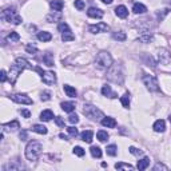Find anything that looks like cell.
<instances>
[{
	"label": "cell",
	"mask_w": 171,
	"mask_h": 171,
	"mask_svg": "<svg viewBox=\"0 0 171 171\" xmlns=\"http://www.w3.org/2000/svg\"><path fill=\"white\" fill-rule=\"evenodd\" d=\"M90 151H91V155L94 158H102V150H100V147L92 146L91 149H90Z\"/></svg>",
	"instance_id": "f546056e"
},
{
	"label": "cell",
	"mask_w": 171,
	"mask_h": 171,
	"mask_svg": "<svg viewBox=\"0 0 171 171\" xmlns=\"http://www.w3.org/2000/svg\"><path fill=\"white\" fill-rule=\"evenodd\" d=\"M20 114H22L24 118H29V116H31V112H29L28 110H20Z\"/></svg>",
	"instance_id": "681fc988"
},
{
	"label": "cell",
	"mask_w": 171,
	"mask_h": 171,
	"mask_svg": "<svg viewBox=\"0 0 171 171\" xmlns=\"http://www.w3.org/2000/svg\"><path fill=\"white\" fill-rule=\"evenodd\" d=\"M68 122H70V123H72V125H76V123L79 122L78 115H76V114H75V115H74V114H71V115L68 116Z\"/></svg>",
	"instance_id": "f6af8a7d"
},
{
	"label": "cell",
	"mask_w": 171,
	"mask_h": 171,
	"mask_svg": "<svg viewBox=\"0 0 171 171\" xmlns=\"http://www.w3.org/2000/svg\"><path fill=\"white\" fill-rule=\"evenodd\" d=\"M3 127H9V128H12V130H18V128H20V123L18 120H12V122H9V123H4Z\"/></svg>",
	"instance_id": "74e56055"
},
{
	"label": "cell",
	"mask_w": 171,
	"mask_h": 171,
	"mask_svg": "<svg viewBox=\"0 0 171 171\" xmlns=\"http://www.w3.org/2000/svg\"><path fill=\"white\" fill-rule=\"evenodd\" d=\"M60 139H64V140H68V139H67V135H64V134H60Z\"/></svg>",
	"instance_id": "816d5d0a"
},
{
	"label": "cell",
	"mask_w": 171,
	"mask_h": 171,
	"mask_svg": "<svg viewBox=\"0 0 171 171\" xmlns=\"http://www.w3.org/2000/svg\"><path fill=\"white\" fill-rule=\"evenodd\" d=\"M128 151L131 152L132 155H136V156H139V155H142V154H143L142 150H138V149H135V147H132V146L128 149Z\"/></svg>",
	"instance_id": "7bdbcfd3"
},
{
	"label": "cell",
	"mask_w": 171,
	"mask_h": 171,
	"mask_svg": "<svg viewBox=\"0 0 171 171\" xmlns=\"http://www.w3.org/2000/svg\"><path fill=\"white\" fill-rule=\"evenodd\" d=\"M170 2H171V0H170Z\"/></svg>",
	"instance_id": "11a10c76"
},
{
	"label": "cell",
	"mask_w": 171,
	"mask_h": 171,
	"mask_svg": "<svg viewBox=\"0 0 171 171\" xmlns=\"http://www.w3.org/2000/svg\"><path fill=\"white\" fill-rule=\"evenodd\" d=\"M112 38L115 39V40H118V42H125L127 36H126V33H125V32H120V31L118 32V31H116V32H114V33H112Z\"/></svg>",
	"instance_id": "1f68e13d"
},
{
	"label": "cell",
	"mask_w": 171,
	"mask_h": 171,
	"mask_svg": "<svg viewBox=\"0 0 171 171\" xmlns=\"http://www.w3.org/2000/svg\"><path fill=\"white\" fill-rule=\"evenodd\" d=\"M58 29L62 32V40L63 42H72V40H75V36H74V33L71 32V29H70V27L66 22L60 23V24L58 26Z\"/></svg>",
	"instance_id": "8992f818"
},
{
	"label": "cell",
	"mask_w": 171,
	"mask_h": 171,
	"mask_svg": "<svg viewBox=\"0 0 171 171\" xmlns=\"http://www.w3.org/2000/svg\"><path fill=\"white\" fill-rule=\"evenodd\" d=\"M152 128H154V131H156V132H163L166 130V122L163 119H158L154 123Z\"/></svg>",
	"instance_id": "5bb4252c"
},
{
	"label": "cell",
	"mask_w": 171,
	"mask_h": 171,
	"mask_svg": "<svg viewBox=\"0 0 171 171\" xmlns=\"http://www.w3.org/2000/svg\"><path fill=\"white\" fill-rule=\"evenodd\" d=\"M115 13L118 18H122V19H126L128 16V9L126 8L125 5H118L115 8Z\"/></svg>",
	"instance_id": "4fadbf2b"
},
{
	"label": "cell",
	"mask_w": 171,
	"mask_h": 171,
	"mask_svg": "<svg viewBox=\"0 0 171 171\" xmlns=\"http://www.w3.org/2000/svg\"><path fill=\"white\" fill-rule=\"evenodd\" d=\"M5 80H7V74H5L4 70H2V71H0V82L4 83Z\"/></svg>",
	"instance_id": "c3c4849f"
},
{
	"label": "cell",
	"mask_w": 171,
	"mask_h": 171,
	"mask_svg": "<svg viewBox=\"0 0 171 171\" xmlns=\"http://www.w3.org/2000/svg\"><path fill=\"white\" fill-rule=\"evenodd\" d=\"M38 39L40 42H50L52 39V35L47 31H42V32H38Z\"/></svg>",
	"instance_id": "7402d4cb"
},
{
	"label": "cell",
	"mask_w": 171,
	"mask_h": 171,
	"mask_svg": "<svg viewBox=\"0 0 171 171\" xmlns=\"http://www.w3.org/2000/svg\"><path fill=\"white\" fill-rule=\"evenodd\" d=\"M9 99H12L16 103H22V104H32L33 103V100L26 94H12L9 95Z\"/></svg>",
	"instance_id": "ba28073f"
},
{
	"label": "cell",
	"mask_w": 171,
	"mask_h": 171,
	"mask_svg": "<svg viewBox=\"0 0 171 171\" xmlns=\"http://www.w3.org/2000/svg\"><path fill=\"white\" fill-rule=\"evenodd\" d=\"M142 80H143V83H145V86L147 87L149 91H152V92L159 91V84H158V80H156L155 76L145 74V75L142 76Z\"/></svg>",
	"instance_id": "5b68a950"
},
{
	"label": "cell",
	"mask_w": 171,
	"mask_h": 171,
	"mask_svg": "<svg viewBox=\"0 0 171 171\" xmlns=\"http://www.w3.org/2000/svg\"><path fill=\"white\" fill-rule=\"evenodd\" d=\"M92 136H94V132L91 131V130H84V131L80 134V138H82V140L86 143H91Z\"/></svg>",
	"instance_id": "2e32d148"
},
{
	"label": "cell",
	"mask_w": 171,
	"mask_h": 171,
	"mask_svg": "<svg viewBox=\"0 0 171 171\" xmlns=\"http://www.w3.org/2000/svg\"><path fill=\"white\" fill-rule=\"evenodd\" d=\"M22 169H24V166L15 165V163H11V162H9L7 166H4V170H13V171H16V170H22Z\"/></svg>",
	"instance_id": "8d00e7d4"
},
{
	"label": "cell",
	"mask_w": 171,
	"mask_h": 171,
	"mask_svg": "<svg viewBox=\"0 0 171 171\" xmlns=\"http://www.w3.org/2000/svg\"><path fill=\"white\" fill-rule=\"evenodd\" d=\"M83 114H84L87 118L91 119V120H99V119L104 118L103 112L100 111L99 108H96L95 106H92V104H84V108H83Z\"/></svg>",
	"instance_id": "277c9868"
},
{
	"label": "cell",
	"mask_w": 171,
	"mask_h": 171,
	"mask_svg": "<svg viewBox=\"0 0 171 171\" xmlns=\"http://www.w3.org/2000/svg\"><path fill=\"white\" fill-rule=\"evenodd\" d=\"M20 139H22V140H27V131L23 130V131L20 132Z\"/></svg>",
	"instance_id": "f907efd6"
},
{
	"label": "cell",
	"mask_w": 171,
	"mask_h": 171,
	"mask_svg": "<svg viewBox=\"0 0 171 171\" xmlns=\"http://www.w3.org/2000/svg\"><path fill=\"white\" fill-rule=\"evenodd\" d=\"M32 131L36 134H40V135H46L47 134V127L43 125H33L32 126Z\"/></svg>",
	"instance_id": "603a6c76"
},
{
	"label": "cell",
	"mask_w": 171,
	"mask_h": 171,
	"mask_svg": "<svg viewBox=\"0 0 171 171\" xmlns=\"http://www.w3.org/2000/svg\"><path fill=\"white\" fill-rule=\"evenodd\" d=\"M63 90H64V92L67 94V96H70V98H76V95H78V91H76L74 87L68 86V84L63 86Z\"/></svg>",
	"instance_id": "ffe728a7"
},
{
	"label": "cell",
	"mask_w": 171,
	"mask_h": 171,
	"mask_svg": "<svg viewBox=\"0 0 171 171\" xmlns=\"http://www.w3.org/2000/svg\"><path fill=\"white\" fill-rule=\"evenodd\" d=\"M0 18H2V20H4V22L13 23V24H16V26L22 23V18L18 15V12H16V9L13 8V7L3 9L2 13H0Z\"/></svg>",
	"instance_id": "3957f363"
},
{
	"label": "cell",
	"mask_w": 171,
	"mask_h": 171,
	"mask_svg": "<svg viewBox=\"0 0 171 171\" xmlns=\"http://www.w3.org/2000/svg\"><path fill=\"white\" fill-rule=\"evenodd\" d=\"M158 58H159V62L163 63V64H167V63L171 60V53L167 51V50H160L159 53H158Z\"/></svg>",
	"instance_id": "8fae6325"
},
{
	"label": "cell",
	"mask_w": 171,
	"mask_h": 171,
	"mask_svg": "<svg viewBox=\"0 0 171 171\" xmlns=\"http://www.w3.org/2000/svg\"><path fill=\"white\" fill-rule=\"evenodd\" d=\"M102 94L104 96H108V98H116V94L115 92H112V90H111V86H108V84H104L102 87Z\"/></svg>",
	"instance_id": "d6986e66"
},
{
	"label": "cell",
	"mask_w": 171,
	"mask_h": 171,
	"mask_svg": "<svg viewBox=\"0 0 171 171\" xmlns=\"http://www.w3.org/2000/svg\"><path fill=\"white\" fill-rule=\"evenodd\" d=\"M149 165H150V158H143L138 160V166L136 167H138V170H146Z\"/></svg>",
	"instance_id": "484cf974"
},
{
	"label": "cell",
	"mask_w": 171,
	"mask_h": 171,
	"mask_svg": "<svg viewBox=\"0 0 171 171\" xmlns=\"http://www.w3.org/2000/svg\"><path fill=\"white\" fill-rule=\"evenodd\" d=\"M96 138H98L99 142H106V140L108 139V134H107V131L100 130V131H98V134H96Z\"/></svg>",
	"instance_id": "836d02e7"
},
{
	"label": "cell",
	"mask_w": 171,
	"mask_h": 171,
	"mask_svg": "<svg viewBox=\"0 0 171 171\" xmlns=\"http://www.w3.org/2000/svg\"><path fill=\"white\" fill-rule=\"evenodd\" d=\"M42 150H43L42 145L39 142H36V140H32L26 147V158L28 160H31V162H35L42 155Z\"/></svg>",
	"instance_id": "6da1fadb"
},
{
	"label": "cell",
	"mask_w": 171,
	"mask_h": 171,
	"mask_svg": "<svg viewBox=\"0 0 171 171\" xmlns=\"http://www.w3.org/2000/svg\"><path fill=\"white\" fill-rule=\"evenodd\" d=\"M132 11L135 13H145V12H147V8H146V5L142 4V3H135L132 7Z\"/></svg>",
	"instance_id": "d4e9b609"
},
{
	"label": "cell",
	"mask_w": 171,
	"mask_h": 171,
	"mask_svg": "<svg viewBox=\"0 0 171 171\" xmlns=\"http://www.w3.org/2000/svg\"><path fill=\"white\" fill-rule=\"evenodd\" d=\"M55 122H56V125H58L59 127H64V120L60 118V116H56V118H55Z\"/></svg>",
	"instance_id": "bcb514c9"
},
{
	"label": "cell",
	"mask_w": 171,
	"mask_h": 171,
	"mask_svg": "<svg viewBox=\"0 0 171 171\" xmlns=\"http://www.w3.org/2000/svg\"><path fill=\"white\" fill-rule=\"evenodd\" d=\"M67 131H68V134L71 136H74V138H76V136H78V128H76V127H74V126H71V127H68V128H67Z\"/></svg>",
	"instance_id": "ab89813d"
},
{
	"label": "cell",
	"mask_w": 171,
	"mask_h": 171,
	"mask_svg": "<svg viewBox=\"0 0 171 171\" xmlns=\"http://www.w3.org/2000/svg\"><path fill=\"white\" fill-rule=\"evenodd\" d=\"M106 151L110 156H115L116 154H118V147H116L115 145H110V146H107Z\"/></svg>",
	"instance_id": "d6a6232c"
},
{
	"label": "cell",
	"mask_w": 171,
	"mask_h": 171,
	"mask_svg": "<svg viewBox=\"0 0 171 171\" xmlns=\"http://www.w3.org/2000/svg\"><path fill=\"white\" fill-rule=\"evenodd\" d=\"M43 63L48 67H52L53 66V56L51 53H44V56H43Z\"/></svg>",
	"instance_id": "83f0119b"
},
{
	"label": "cell",
	"mask_w": 171,
	"mask_h": 171,
	"mask_svg": "<svg viewBox=\"0 0 171 171\" xmlns=\"http://www.w3.org/2000/svg\"><path fill=\"white\" fill-rule=\"evenodd\" d=\"M169 120H170V123H171V116H170V118H169Z\"/></svg>",
	"instance_id": "db71d44e"
},
{
	"label": "cell",
	"mask_w": 171,
	"mask_h": 171,
	"mask_svg": "<svg viewBox=\"0 0 171 171\" xmlns=\"http://www.w3.org/2000/svg\"><path fill=\"white\" fill-rule=\"evenodd\" d=\"M40 99H42V100H44V102H46V100H50V99H51V96H50V92H42V96H40Z\"/></svg>",
	"instance_id": "7dc6e473"
},
{
	"label": "cell",
	"mask_w": 171,
	"mask_h": 171,
	"mask_svg": "<svg viewBox=\"0 0 171 171\" xmlns=\"http://www.w3.org/2000/svg\"><path fill=\"white\" fill-rule=\"evenodd\" d=\"M103 3H106V4H111L112 3V0H102Z\"/></svg>",
	"instance_id": "f5cc1de1"
},
{
	"label": "cell",
	"mask_w": 171,
	"mask_h": 171,
	"mask_svg": "<svg viewBox=\"0 0 171 171\" xmlns=\"http://www.w3.org/2000/svg\"><path fill=\"white\" fill-rule=\"evenodd\" d=\"M50 5H51V8L53 9V11L60 12L63 9V7H64V3H63V0H51Z\"/></svg>",
	"instance_id": "e0dca14e"
},
{
	"label": "cell",
	"mask_w": 171,
	"mask_h": 171,
	"mask_svg": "<svg viewBox=\"0 0 171 171\" xmlns=\"http://www.w3.org/2000/svg\"><path fill=\"white\" fill-rule=\"evenodd\" d=\"M43 83H46L47 86H52L56 83V74L52 71H44V74L42 75Z\"/></svg>",
	"instance_id": "9c48e42d"
},
{
	"label": "cell",
	"mask_w": 171,
	"mask_h": 171,
	"mask_svg": "<svg viewBox=\"0 0 171 171\" xmlns=\"http://www.w3.org/2000/svg\"><path fill=\"white\" fill-rule=\"evenodd\" d=\"M23 70L24 68H22L18 63H15V64H12L11 67H9V82H11L12 86L16 83V80H18L20 74L23 72Z\"/></svg>",
	"instance_id": "52a82bcc"
},
{
	"label": "cell",
	"mask_w": 171,
	"mask_h": 171,
	"mask_svg": "<svg viewBox=\"0 0 171 171\" xmlns=\"http://www.w3.org/2000/svg\"><path fill=\"white\" fill-rule=\"evenodd\" d=\"M152 170L154 171H158V170H165V171H167V170H169V167L165 166L163 163H156V165L152 167Z\"/></svg>",
	"instance_id": "b9f144b4"
},
{
	"label": "cell",
	"mask_w": 171,
	"mask_h": 171,
	"mask_svg": "<svg viewBox=\"0 0 171 171\" xmlns=\"http://www.w3.org/2000/svg\"><path fill=\"white\" fill-rule=\"evenodd\" d=\"M60 106H62L63 111H66V112H72L75 110V103H72V102H63Z\"/></svg>",
	"instance_id": "cb8c5ba5"
},
{
	"label": "cell",
	"mask_w": 171,
	"mask_h": 171,
	"mask_svg": "<svg viewBox=\"0 0 171 171\" xmlns=\"http://www.w3.org/2000/svg\"><path fill=\"white\" fill-rule=\"evenodd\" d=\"M26 51L32 55V53H36V52H38V48H36L35 46H32V44H27V47H26Z\"/></svg>",
	"instance_id": "60d3db41"
},
{
	"label": "cell",
	"mask_w": 171,
	"mask_h": 171,
	"mask_svg": "<svg viewBox=\"0 0 171 171\" xmlns=\"http://www.w3.org/2000/svg\"><path fill=\"white\" fill-rule=\"evenodd\" d=\"M55 12L56 13H51V15L47 16V22H48V23H53V22H56V20L62 19V13L58 12V11H55Z\"/></svg>",
	"instance_id": "f1b7e54d"
},
{
	"label": "cell",
	"mask_w": 171,
	"mask_h": 171,
	"mask_svg": "<svg viewBox=\"0 0 171 171\" xmlns=\"http://www.w3.org/2000/svg\"><path fill=\"white\" fill-rule=\"evenodd\" d=\"M72 152L75 154V155H78V156H83L86 154V151L82 149L80 146H76V147H74V150H72Z\"/></svg>",
	"instance_id": "f35d334b"
},
{
	"label": "cell",
	"mask_w": 171,
	"mask_h": 171,
	"mask_svg": "<svg viewBox=\"0 0 171 171\" xmlns=\"http://www.w3.org/2000/svg\"><path fill=\"white\" fill-rule=\"evenodd\" d=\"M19 39H20V35H19L18 32H15V31H12L8 36H7V42H9V43H12V42H18Z\"/></svg>",
	"instance_id": "e575fe53"
},
{
	"label": "cell",
	"mask_w": 171,
	"mask_h": 171,
	"mask_svg": "<svg viewBox=\"0 0 171 171\" xmlns=\"http://www.w3.org/2000/svg\"><path fill=\"white\" fill-rule=\"evenodd\" d=\"M88 29H90V32H91V33H98V32H107L110 29V27L107 26L106 23L100 22V23H98V24L90 26Z\"/></svg>",
	"instance_id": "30bf717a"
},
{
	"label": "cell",
	"mask_w": 171,
	"mask_h": 171,
	"mask_svg": "<svg viewBox=\"0 0 171 171\" xmlns=\"http://www.w3.org/2000/svg\"><path fill=\"white\" fill-rule=\"evenodd\" d=\"M112 56L110 52L107 51H100L95 58V66L98 67L99 70H106V68H110L112 66Z\"/></svg>",
	"instance_id": "7a4b0ae2"
},
{
	"label": "cell",
	"mask_w": 171,
	"mask_h": 171,
	"mask_svg": "<svg viewBox=\"0 0 171 171\" xmlns=\"http://www.w3.org/2000/svg\"><path fill=\"white\" fill-rule=\"evenodd\" d=\"M120 103H122V106L125 107V108H128L130 107V94L126 92L125 95L120 98Z\"/></svg>",
	"instance_id": "4dcf8cb0"
},
{
	"label": "cell",
	"mask_w": 171,
	"mask_h": 171,
	"mask_svg": "<svg viewBox=\"0 0 171 171\" xmlns=\"http://www.w3.org/2000/svg\"><path fill=\"white\" fill-rule=\"evenodd\" d=\"M102 126L107 127V128H114L116 126V120L111 116H106V118L102 119Z\"/></svg>",
	"instance_id": "9a60e30c"
},
{
	"label": "cell",
	"mask_w": 171,
	"mask_h": 171,
	"mask_svg": "<svg viewBox=\"0 0 171 171\" xmlns=\"http://www.w3.org/2000/svg\"><path fill=\"white\" fill-rule=\"evenodd\" d=\"M87 15H88L90 18H94V19H102L103 15H104V12H103L102 9L92 7V8H90L88 11H87Z\"/></svg>",
	"instance_id": "7c38bea8"
},
{
	"label": "cell",
	"mask_w": 171,
	"mask_h": 171,
	"mask_svg": "<svg viewBox=\"0 0 171 171\" xmlns=\"http://www.w3.org/2000/svg\"><path fill=\"white\" fill-rule=\"evenodd\" d=\"M152 39H154V36L149 32H143V35L139 36V42H142V43H150V42H152Z\"/></svg>",
	"instance_id": "4316f807"
},
{
	"label": "cell",
	"mask_w": 171,
	"mask_h": 171,
	"mask_svg": "<svg viewBox=\"0 0 171 171\" xmlns=\"http://www.w3.org/2000/svg\"><path fill=\"white\" fill-rule=\"evenodd\" d=\"M115 169L116 170H122V169H126V170H134V166L128 165V163H123V162H119L115 165Z\"/></svg>",
	"instance_id": "d590c367"
},
{
	"label": "cell",
	"mask_w": 171,
	"mask_h": 171,
	"mask_svg": "<svg viewBox=\"0 0 171 171\" xmlns=\"http://www.w3.org/2000/svg\"><path fill=\"white\" fill-rule=\"evenodd\" d=\"M15 63H18V64L22 67V68H29V70H33V71H35V68H36V67H32L31 64H29V63L27 62L24 58H16Z\"/></svg>",
	"instance_id": "ac0fdd59"
},
{
	"label": "cell",
	"mask_w": 171,
	"mask_h": 171,
	"mask_svg": "<svg viewBox=\"0 0 171 171\" xmlns=\"http://www.w3.org/2000/svg\"><path fill=\"white\" fill-rule=\"evenodd\" d=\"M74 5H75L79 11H82V9L84 8V2H83V0H75V2H74Z\"/></svg>",
	"instance_id": "ee69618b"
},
{
	"label": "cell",
	"mask_w": 171,
	"mask_h": 171,
	"mask_svg": "<svg viewBox=\"0 0 171 171\" xmlns=\"http://www.w3.org/2000/svg\"><path fill=\"white\" fill-rule=\"evenodd\" d=\"M52 118H53V112L51 110H44L40 114V120H43V122H50Z\"/></svg>",
	"instance_id": "44dd1931"
}]
</instances>
